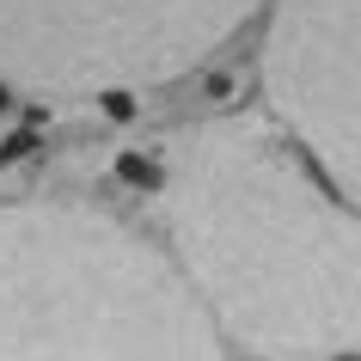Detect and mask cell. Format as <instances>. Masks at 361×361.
Instances as JSON below:
<instances>
[{"label":"cell","mask_w":361,"mask_h":361,"mask_svg":"<svg viewBox=\"0 0 361 361\" xmlns=\"http://www.w3.org/2000/svg\"><path fill=\"white\" fill-rule=\"evenodd\" d=\"M116 184H129V190H159L166 184V166L153 159V153H116Z\"/></svg>","instance_id":"cell-4"},{"label":"cell","mask_w":361,"mask_h":361,"mask_svg":"<svg viewBox=\"0 0 361 361\" xmlns=\"http://www.w3.org/2000/svg\"><path fill=\"white\" fill-rule=\"evenodd\" d=\"M98 111H104V123H135V111H141V98L116 80V86H98Z\"/></svg>","instance_id":"cell-6"},{"label":"cell","mask_w":361,"mask_h":361,"mask_svg":"<svg viewBox=\"0 0 361 361\" xmlns=\"http://www.w3.org/2000/svg\"><path fill=\"white\" fill-rule=\"evenodd\" d=\"M269 56L288 116L319 141L324 166L361 190V0H294Z\"/></svg>","instance_id":"cell-3"},{"label":"cell","mask_w":361,"mask_h":361,"mask_svg":"<svg viewBox=\"0 0 361 361\" xmlns=\"http://www.w3.org/2000/svg\"><path fill=\"white\" fill-rule=\"evenodd\" d=\"M37 147H43V135L31 129V123H19V129H6V135H0V171H6V166H25V159H31Z\"/></svg>","instance_id":"cell-5"},{"label":"cell","mask_w":361,"mask_h":361,"mask_svg":"<svg viewBox=\"0 0 361 361\" xmlns=\"http://www.w3.org/2000/svg\"><path fill=\"white\" fill-rule=\"evenodd\" d=\"M251 0H0V74L37 92L166 80Z\"/></svg>","instance_id":"cell-2"},{"label":"cell","mask_w":361,"mask_h":361,"mask_svg":"<svg viewBox=\"0 0 361 361\" xmlns=\"http://www.w3.org/2000/svg\"><path fill=\"white\" fill-rule=\"evenodd\" d=\"M0 361H209L147 251L80 209L0 214Z\"/></svg>","instance_id":"cell-1"},{"label":"cell","mask_w":361,"mask_h":361,"mask_svg":"<svg viewBox=\"0 0 361 361\" xmlns=\"http://www.w3.org/2000/svg\"><path fill=\"white\" fill-rule=\"evenodd\" d=\"M337 361H361V355H337Z\"/></svg>","instance_id":"cell-8"},{"label":"cell","mask_w":361,"mask_h":361,"mask_svg":"<svg viewBox=\"0 0 361 361\" xmlns=\"http://www.w3.org/2000/svg\"><path fill=\"white\" fill-rule=\"evenodd\" d=\"M13 104H19V92H13V80H6V74H0V116H6V111H13Z\"/></svg>","instance_id":"cell-7"}]
</instances>
